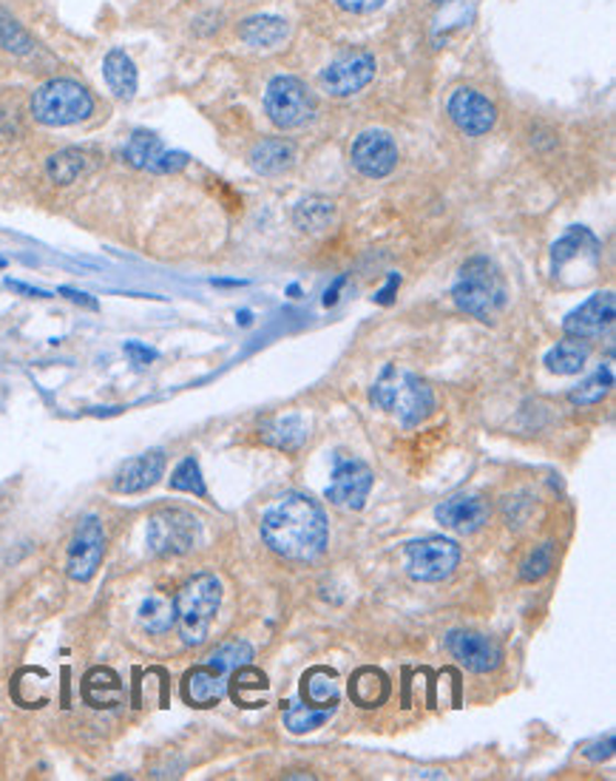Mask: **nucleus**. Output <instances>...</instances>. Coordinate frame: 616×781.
<instances>
[{
    "label": "nucleus",
    "instance_id": "412c9836",
    "mask_svg": "<svg viewBox=\"0 0 616 781\" xmlns=\"http://www.w3.org/2000/svg\"><path fill=\"white\" fill-rule=\"evenodd\" d=\"M287 34L290 26L285 18H276V14H253L239 26V37L251 48H278L287 41Z\"/></svg>",
    "mask_w": 616,
    "mask_h": 781
},
{
    "label": "nucleus",
    "instance_id": "f3484780",
    "mask_svg": "<svg viewBox=\"0 0 616 781\" xmlns=\"http://www.w3.org/2000/svg\"><path fill=\"white\" fill-rule=\"evenodd\" d=\"M435 518L458 534H474L492 518V503L483 495H454L435 509Z\"/></svg>",
    "mask_w": 616,
    "mask_h": 781
},
{
    "label": "nucleus",
    "instance_id": "4468645a",
    "mask_svg": "<svg viewBox=\"0 0 616 781\" xmlns=\"http://www.w3.org/2000/svg\"><path fill=\"white\" fill-rule=\"evenodd\" d=\"M449 117L466 137H483L495 129L497 108L495 102L481 95L477 88H454L447 106Z\"/></svg>",
    "mask_w": 616,
    "mask_h": 781
},
{
    "label": "nucleus",
    "instance_id": "423d86ee",
    "mask_svg": "<svg viewBox=\"0 0 616 781\" xmlns=\"http://www.w3.org/2000/svg\"><path fill=\"white\" fill-rule=\"evenodd\" d=\"M145 540L156 557H183L202 543V520L188 509H160L148 518Z\"/></svg>",
    "mask_w": 616,
    "mask_h": 781
},
{
    "label": "nucleus",
    "instance_id": "cd10ccee",
    "mask_svg": "<svg viewBox=\"0 0 616 781\" xmlns=\"http://www.w3.org/2000/svg\"><path fill=\"white\" fill-rule=\"evenodd\" d=\"M336 219V203L327 196H307L293 208V223L305 234H321Z\"/></svg>",
    "mask_w": 616,
    "mask_h": 781
},
{
    "label": "nucleus",
    "instance_id": "7ed1b4c3",
    "mask_svg": "<svg viewBox=\"0 0 616 781\" xmlns=\"http://www.w3.org/2000/svg\"><path fill=\"white\" fill-rule=\"evenodd\" d=\"M176 626L185 646L197 648L208 640L210 622L222 606V583L217 574L199 572L174 597Z\"/></svg>",
    "mask_w": 616,
    "mask_h": 781
},
{
    "label": "nucleus",
    "instance_id": "aec40b11",
    "mask_svg": "<svg viewBox=\"0 0 616 781\" xmlns=\"http://www.w3.org/2000/svg\"><path fill=\"white\" fill-rule=\"evenodd\" d=\"M296 165V149L293 142L282 137H267L258 140L251 151V169L262 176H278Z\"/></svg>",
    "mask_w": 616,
    "mask_h": 781
},
{
    "label": "nucleus",
    "instance_id": "6ab92c4d",
    "mask_svg": "<svg viewBox=\"0 0 616 781\" xmlns=\"http://www.w3.org/2000/svg\"><path fill=\"white\" fill-rule=\"evenodd\" d=\"M228 680H231V676H224L217 668L199 665L185 674L183 696L194 707H213L219 705V699H222L224 691H228Z\"/></svg>",
    "mask_w": 616,
    "mask_h": 781
},
{
    "label": "nucleus",
    "instance_id": "72a5a7b5",
    "mask_svg": "<svg viewBox=\"0 0 616 781\" xmlns=\"http://www.w3.org/2000/svg\"><path fill=\"white\" fill-rule=\"evenodd\" d=\"M251 660H253V648L244 640H233V642H224L222 648H217V651L210 653L208 665L222 671L224 676H231L237 668L248 665Z\"/></svg>",
    "mask_w": 616,
    "mask_h": 781
},
{
    "label": "nucleus",
    "instance_id": "2eb2a0df",
    "mask_svg": "<svg viewBox=\"0 0 616 781\" xmlns=\"http://www.w3.org/2000/svg\"><path fill=\"white\" fill-rule=\"evenodd\" d=\"M447 648L454 660L461 662L472 674H488L497 671L503 662V651L492 637L477 631H449Z\"/></svg>",
    "mask_w": 616,
    "mask_h": 781
},
{
    "label": "nucleus",
    "instance_id": "a211bd4d",
    "mask_svg": "<svg viewBox=\"0 0 616 781\" xmlns=\"http://www.w3.org/2000/svg\"><path fill=\"white\" fill-rule=\"evenodd\" d=\"M165 471V452L151 449L145 455L125 460L114 475V492L120 495H140L148 492L151 486L160 484Z\"/></svg>",
    "mask_w": 616,
    "mask_h": 781
},
{
    "label": "nucleus",
    "instance_id": "0eeeda50",
    "mask_svg": "<svg viewBox=\"0 0 616 781\" xmlns=\"http://www.w3.org/2000/svg\"><path fill=\"white\" fill-rule=\"evenodd\" d=\"M264 111L271 122L282 131L301 129L316 115V97L305 80L293 75H278L267 83L264 91Z\"/></svg>",
    "mask_w": 616,
    "mask_h": 781
},
{
    "label": "nucleus",
    "instance_id": "4c0bfd02",
    "mask_svg": "<svg viewBox=\"0 0 616 781\" xmlns=\"http://www.w3.org/2000/svg\"><path fill=\"white\" fill-rule=\"evenodd\" d=\"M614 748H616V739H614V734H608L605 736V741H596V745H591V748L585 750V756H588L591 761H605L614 756Z\"/></svg>",
    "mask_w": 616,
    "mask_h": 781
},
{
    "label": "nucleus",
    "instance_id": "ddd939ff",
    "mask_svg": "<svg viewBox=\"0 0 616 781\" xmlns=\"http://www.w3.org/2000/svg\"><path fill=\"white\" fill-rule=\"evenodd\" d=\"M122 156L131 169L151 171V174H176L188 165V154L183 151H168L163 140L151 131H134L122 149Z\"/></svg>",
    "mask_w": 616,
    "mask_h": 781
},
{
    "label": "nucleus",
    "instance_id": "39448f33",
    "mask_svg": "<svg viewBox=\"0 0 616 781\" xmlns=\"http://www.w3.org/2000/svg\"><path fill=\"white\" fill-rule=\"evenodd\" d=\"M95 115V97L82 83L72 77H55V80L37 86L32 95V117L43 126L63 129L77 126Z\"/></svg>",
    "mask_w": 616,
    "mask_h": 781
},
{
    "label": "nucleus",
    "instance_id": "c85d7f7f",
    "mask_svg": "<svg viewBox=\"0 0 616 781\" xmlns=\"http://www.w3.org/2000/svg\"><path fill=\"white\" fill-rule=\"evenodd\" d=\"M228 691H231V696L237 705L262 707L264 702L253 694H264V691H267V676H264L262 671H256V668L248 662V665H242L233 671L231 680H228Z\"/></svg>",
    "mask_w": 616,
    "mask_h": 781
},
{
    "label": "nucleus",
    "instance_id": "c9c22d12",
    "mask_svg": "<svg viewBox=\"0 0 616 781\" xmlns=\"http://www.w3.org/2000/svg\"><path fill=\"white\" fill-rule=\"evenodd\" d=\"M554 554H557L554 543H542V546H537L535 552L528 554L526 563L520 566V577L526 579V583H537V579L546 577V574L554 568Z\"/></svg>",
    "mask_w": 616,
    "mask_h": 781
},
{
    "label": "nucleus",
    "instance_id": "2f4dec72",
    "mask_svg": "<svg viewBox=\"0 0 616 781\" xmlns=\"http://www.w3.org/2000/svg\"><path fill=\"white\" fill-rule=\"evenodd\" d=\"M332 716V711L327 707H312L307 702H285L282 705V719H285V728L290 734H310V730L321 728L327 719Z\"/></svg>",
    "mask_w": 616,
    "mask_h": 781
},
{
    "label": "nucleus",
    "instance_id": "9b49d317",
    "mask_svg": "<svg viewBox=\"0 0 616 781\" xmlns=\"http://www.w3.org/2000/svg\"><path fill=\"white\" fill-rule=\"evenodd\" d=\"M373 484L375 475L364 460L339 455V458H336V469H332V484L327 486V500L336 506H344V509H352V512H359V509H364L370 492H373Z\"/></svg>",
    "mask_w": 616,
    "mask_h": 781
},
{
    "label": "nucleus",
    "instance_id": "4be33fe9",
    "mask_svg": "<svg viewBox=\"0 0 616 781\" xmlns=\"http://www.w3.org/2000/svg\"><path fill=\"white\" fill-rule=\"evenodd\" d=\"M102 77H106L111 95H114L117 100H131V97L136 95V83H140L136 66L122 48H111V52L106 54V61H102Z\"/></svg>",
    "mask_w": 616,
    "mask_h": 781
},
{
    "label": "nucleus",
    "instance_id": "5701e85b",
    "mask_svg": "<svg viewBox=\"0 0 616 781\" xmlns=\"http://www.w3.org/2000/svg\"><path fill=\"white\" fill-rule=\"evenodd\" d=\"M591 356L588 341L583 338H565V341H557V347H551L542 358L546 370L554 372V376H576V372L585 370V361Z\"/></svg>",
    "mask_w": 616,
    "mask_h": 781
},
{
    "label": "nucleus",
    "instance_id": "ea45409f",
    "mask_svg": "<svg viewBox=\"0 0 616 781\" xmlns=\"http://www.w3.org/2000/svg\"><path fill=\"white\" fill-rule=\"evenodd\" d=\"M61 293L66 299H72V302L82 304V307H91V311H97V302L95 299H88L86 293H80V290H72V288H61Z\"/></svg>",
    "mask_w": 616,
    "mask_h": 781
},
{
    "label": "nucleus",
    "instance_id": "b1692460",
    "mask_svg": "<svg viewBox=\"0 0 616 781\" xmlns=\"http://www.w3.org/2000/svg\"><path fill=\"white\" fill-rule=\"evenodd\" d=\"M301 702L312 707H327L336 711L339 705V685H336V671L324 665L310 668L301 680Z\"/></svg>",
    "mask_w": 616,
    "mask_h": 781
},
{
    "label": "nucleus",
    "instance_id": "c03bdc74",
    "mask_svg": "<svg viewBox=\"0 0 616 781\" xmlns=\"http://www.w3.org/2000/svg\"><path fill=\"white\" fill-rule=\"evenodd\" d=\"M440 3H443V0H440Z\"/></svg>",
    "mask_w": 616,
    "mask_h": 781
},
{
    "label": "nucleus",
    "instance_id": "79ce46f5",
    "mask_svg": "<svg viewBox=\"0 0 616 781\" xmlns=\"http://www.w3.org/2000/svg\"><path fill=\"white\" fill-rule=\"evenodd\" d=\"M398 284H400V276H389V284H386V288L378 293V302L381 304L393 302V293H395V288H398Z\"/></svg>",
    "mask_w": 616,
    "mask_h": 781
},
{
    "label": "nucleus",
    "instance_id": "dca6fc26",
    "mask_svg": "<svg viewBox=\"0 0 616 781\" xmlns=\"http://www.w3.org/2000/svg\"><path fill=\"white\" fill-rule=\"evenodd\" d=\"M616 316V299L610 290L605 293H594L585 304H580L576 311H571L562 322V330L569 338H583V341H591V338H600L603 333L610 330Z\"/></svg>",
    "mask_w": 616,
    "mask_h": 781
},
{
    "label": "nucleus",
    "instance_id": "f8f14e48",
    "mask_svg": "<svg viewBox=\"0 0 616 781\" xmlns=\"http://www.w3.org/2000/svg\"><path fill=\"white\" fill-rule=\"evenodd\" d=\"M375 77V57L370 52L341 54L321 72V88L330 97H352L366 88Z\"/></svg>",
    "mask_w": 616,
    "mask_h": 781
},
{
    "label": "nucleus",
    "instance_id": "e433bc0d",
    "mask_svg": "<svg viewBox=\"0 0 616 781\" xmlns=\"http://www.w3.org/2000/svg\"><path fill=\"white\" fill-rule=\"evenodd\" d=\"M125 356H129L134 365H151V361H156V358H160V352L151 350V347H145V344H140V341H129L125 344Z\"/></svg>",
    "mask_w": 616,
    "mask_h": 781
},
{
    "label": "nucleus",
    "instance_id": "20e7f679",
    "mask_svg": "<svg viewBox=\"0 0 616 781\" xmlns=\"http://www.w3.org/2000/svg\"><path fill=\"white\" fill-rule=\"evenodd\" d=\"M454 304L469 316L481 318V322H492L506 304V284L497 273L495 262L486 257L469 259L461 268V276L452 288Z\"/></svg>",
    "mask_w": 616,
    "mask_h": 781
},
{
    "label": "nucleus",
    "instance_id": "1a4fd4ad",
    "mask_svg": "<svg viewBox=\"0 0 616 781\" xmlns=\"http://www.w3.org/2000/svg\"><path fill=\"white\" fill-rule=\"evenodd\" d=\"M102 554H106V532H102L100 518L88 514V518L80 520L75 538L68 543L66 574L75 583H88L100 568Z\"/></svg>",
    "mask_w": 616,
    "mask_h": 781
},
{
    "label": "nucleus",
    "instance_id": "a878e982",
    "mask_svg": "<svg viewBox=\"0 0 616 781\" xmlns=\"http://www.w3.org/2000/svg\"><path fill=\"white\" fill-rule=\"evenodd\" d=\"M264 444L276 446V449L296 452L307 441V424L301 415H282L273 417L271 424L262 426Z\"/></svg>",
    "mask_w": 616,
    "mask_h": 781
},
{
    "label": "nucleus",
    "instance_id": "bb28decb",
    "mask_svg": "<svg viewBox=\"0 0 616 781\" xmlns=\"http://www.w3.org/2000/svg\"><path fill=\"white\" fill-rule=\"evenodd\" d=\"M350 696L361 707H378L389 696V680L378 668H359L350 680Z\"/></svg>",
    "mask_w": 616,
    "mask_h": 781
},
{
    "label": "nucleus",
    "instance_id": "c756f323",
    "mask_svg": "<svg viewBox=\"0 0 616 781\" xmlns=\"http://www.w3.org/2000/svg\"><path fill=\"white\" fill-rule=\"evenodd\" d=\"M88 165H91V162H88L86 151L63 149V151H57V154L48 156L46 174H48V180H52V183L72 185V183H77V180H80L82 174H86Z\"/></svg>",
    "mask_w": 616,
    "mask_h": 781
},
{
    "label": "nucleus",
    "instance_id": "473e14b6",
    "mask_svg": "<svg viewBox=\"0 0 616 781\" xmlns=\"http://www.w3.org/2000/svg\"><path fill=\"white\" fill-rule=\"evenodd\" d=\"M610 387H614V370H610V365H605V367H600V370H596L588 381H583V384L576 387V390L569 392L571 404H576V406L600 404V401H603V398L610 392Z\"/></svg>",
    "mask_w": 616,
    "mask_h": 781
},
{
    "label": "nucleus",
    "instance_id": "393cba45",
    "mask_svg": "<svg viewBox=\"0 0 616 781\" xmlns=\"http://www.w3.org/2000/svg\"><path fill=\"white\" fill-rule=\"evenodd\" d=\"M583 253L600 259V242H596V236L591 234V230L571 228L569 234L562 236L560 242L551 248V268H554V276L571 262V259L583 257Z\"/></svg>",
    "mask_w": 616,
    "mask_h": 781
},
{
    "label": "nucleus",
    "instance_id": "a19ab883",
    "mask_svg": "<svg viewBox=\"0 0 616 781\" xmlns=\"http://www.w3.org/2000/svg\"><path fill=\"white\" fill-rule=\"evenodd\" d=\"M7 288L18 290V293H23V296H32V299H48V293H46V290L29 288V284H23V282H12V279H7Z\"/></svg>",
    "mask_w": 616,
    "mask_h": 781
},
{
    "label": "nucleus",
    "instance_id": "f03ea898",
    "mask_svg": "<svg viewBox=\"0 0 616 781\" xmlns=\"http://www.w3.org/2000/svg\"><path fill=\"white\" fill-rule=\"evenodd\" d=\"M373 404L381 410L398 415V421L404 426H418L420 421H427L435 410V395L415 372L404 370V367H384L381 378L375 381Z\"/></svg>",
    "mask_w": 616,
    "mask_h": 781
},
{
    "label": "nucleus",
    "instance_id": "7c9ffc66",
    "mask_svg": "<svg viewBox=\"0 0 616 781\" xmlns=\"http://www.w3.org/2000/svg\"><path fill=\"white\" fill-rule=\"evenodd\" d=\"M140 622L148 633H165L176 626V606L174 599L165 594H151L140 606Z\"/></svg>",
    "mask_w": 616,
    "mask_h": 781
},
{
    "label": "nucleus",
    "instance_id": "6e6552de",
    "mask_svg": "<svg viewBox=\"0 0 616 781\" xmlns=\"http://www.w3.org/2000/svg\"><path fill=\"white\" fill-rule=\"evenodd\" d=\"M461 563V546L449 538L413 540L407 546L409 577L418 583H440Z\"/></svg>",
    "mask_w": 616,
    "mask_h": 781
},
{
    "label": "nucleus",
    "instance_id": "f704fd0d",
    "mask_svg": "<svg viewBox=\"0 0 616 781\" xmlns=\"http://www.w3.org/2000/svg\"><path fill=\"white\" fill-rule=\"evenodd\" d=\"M170 489H174V492L197 495V498H208V486H205L202 469H199L197 458H185L183 464L176 466L174 475H170Z\"/></svg>",
    "mask_w": 616,
    "mask_h": 781
},
{
    "label": "nucleus",
    "instance_id": "58836bf2",
    "mask_svg": "<svg viewBox=\"0 0 616 781\" xmlns=\"http://www.w3.org/2000/svg\"><path fill=\"white\" fill-rule=\"evenodd\" d=\"M339 7L352 14H370L384 7V0H339Z\"/></svg>",
    "mask_w": 616,
    "mask_h": 781
},
{
    "label": "nucleus",
    "instance_id": "37998d69",
    "mask_svg": "<svg viewBox=\"0 0 616 781\" xmlns=\"http://www.w3.org/2000/svg\"><path fill=\"white\" fill-rule=\"evenodd\" d=\"M344 284V279H339V282L332 284V290H327V296H324V304L330 307V304H336V299H339V288Z\"/></svg>",
    "mask_w": 616,
    "mask_h": 781
},
{
    "label": "nucleus",
    "instance_id": "9d476101",
    "mask_svg": "<svg viewBox=\"0 0 616 781\" xmlns=\"http://www.w3.org/2000/svg\"><path fill=\"white\" fill-rule=\"evenodd\" d=\"M350 160L352 169L359 171L361 176H366V180H384L398 165V145H395L389 131H361L355 142H352Z\"/></svg>",
    "mask_w": 616,
    "mask_h": 781
},
{
    "label": "nucleus",
    "instance_id": "f257e3e1",
    "mask_svg": "<svg viewBox=\"0 0 616 781\" xmlns=\"http://www.w3.org/2000/svg\"><path fill=\"white\" fill-rule=\"evenodd\" d=\"M264 543L285 560L319 557L327 546V514L319 503L301 492L278 498L262 518Z\"/></svg>",
    "mask_w": 616,
    "mask_h": 781
}]
</instances>
